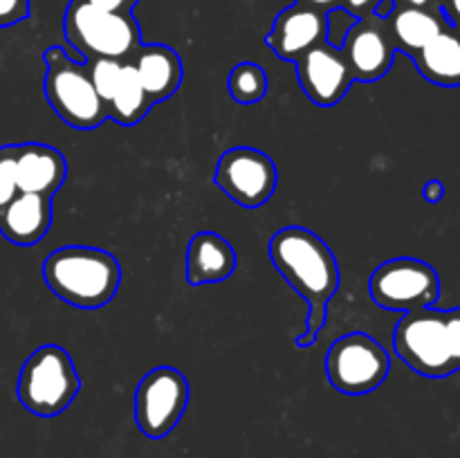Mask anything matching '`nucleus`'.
Returning <instances> with one entry per match:
<instances>
[{"instance_id": "obj_1", "label": "nucleus", "mask_w": 460, "mask_h": 458, "mask_svg": "<svg viewBox=\"0 0 460 458\" xmlns=\"http://www.w3.org/2000/svg\"><path fill=\"white\" fill-rule=\"evenodd\" d=\"M270 259L288 286L308 301V328L295 339L299 348L317 341L328 321V304L340 290V265L328 242L310 229L290 225L270 238Z\"/></svg>"}, {"instance_id": "obj_2", "label": "nucleus", "mask_w": 460, "mask_h": 458, "mask_svg": "<svg viewBox=\"0 0 460 458\" xmlns=\"http://www.w3.org/2000/svg\"><path fill=\"white\" fill-rule=\"evenodd\" d=\"M43 281L67 305L99 310L115 299L121 265L102 247H58L43 260Z\"/></svg>"}, {"instance_id": "obj_3", "label": "nucleus", "mask_w": 460, "mask_h": 458, "mask_svg": "<svg viewBox=\"0 0 460 458\" xmlns=\"http://www.w3.org/2000/svg\"><path fill=\"white\" fill-rule=\"evenodd\" d=\"M395 355L418 375L440 380L460 371V308L404 313L394 332Z\"/></svg>"}, {"instance_id": "obj_4", "label": "nucleus", "mask_w": 460, "mask_h": 458, "mask_svg": "<svg viewBox=\"0 0 460 458\" xmlns=\"http://www.w3.org/2000/svg\"><path fill=\"white\" fill-rule=\"evenodd\" d=\"M45 79L43 92L52 110L63 124L76 130L99 128L108 119V108L90 81L88 66L72 58L61 45H52L43 52Z\"/></svg>"}, {"instance_id": "obj_5", "label": "nucleus", "mask_w": 460, "mask_h": 458, "mask_svg": "<svg viewBox=\"0 0 460 458\" xmlns=\"http://www.w3.org/2000/svg\"><path fill=\"white\" fill-rule=\"evenodd\" d=\"M63 36L81 61L117 58L128 61L142 45V27L133 13H112L70 0L63 13Z\"/></svg>"}, {"instance_id": "obj_6", "label": "nucleus", "mask_w": 460, "mask_h": 458, "mask_svg": "<svg viewBox=\"0 0 460 458\" xmlns=\"http://www.w3.org/2000/svg\"><path fill=\"white\" fill-rule=\"evenodd\" d=\"M79 389L81 380L70 353L57 344H45L21 366L16 395L34 416L54 418L75 402Z\"/></svg>"}, {"instance_id": "obj_7", "label": "nucleus", "mask_w": 460, "mask_h": 458, "mask_svg": "<svg viewBox=\"0 0 460 458\" xmlns=\"http://www.w3.org/2000/svg\"><path fill=\"white\" fill-rule=\"evenodd\" d=\"M391 355L367 332H346L326 353V375L332 389L344 395H367L385 384Z\"/></svg>"}, {"instance_id": "obj_8", "label": "nucleus", "mask_w": 460, "mask_h": 458, "mask_svg": "<svg viewBox=\"0 0 460 458\" xmlns=\"http://www.w3.org/2000/svg\"><path fill=\"white\" fill-rule=\"evenodd\" d=\"M368 295L376 305L395 313L434 308L440 299V277L425 260L400 256L373 269Z\"/></svg>"}, {"instance_id": "obj_9", "label": "nucleus", "mask_w": 460, "mask_h": 458, "mask_svg": "<svg viewBox=\"0 0 460 458\" xmlns=\"http://www.w3.org/2000/svg\"><path fill=\"white\" fill-rule=\"evenodd\" d=\"M189 404V382L173 366H157L139 380L135 389L133 416L146 438H166L182 420Z\"/></svg>"}, {"instance_id": "obj_10", "label": "nucleus", "mask_w": 460, "mask_h": 458, "mask_svg": "<svg viewBox=\"0 0 460 458\" xmlns=\"http://www.w3.org/2000/svg\"><path fill=\"white\" fill-rule=\"evenodd\" d=\"M214 182L236 205L259 209L277 191L279 171L268 153L252 146H234L220 155Z\"/></svg>"}, {"instance_id": "obj_11", "label": "nucleus", "mask_w": 460, "mask_h": 458, "mask_svg": "<svg viewBox=\"0 0 460 458\" xmlns=\"http://www.w3.org/2000/svg\"><path fill=\"white\" fill-rule=\"evenodd\" d=\"M295 67L301 90L319 108L337 106L355 84L344 54L331 43H322L301 54Z\"/></svg>"}, {"instance_id": "obj_12", "label": "nucleus", "mask_w": 460, "mask_h": 458, "mask_svg": "<svg viewBox=\"0 0 460 458\" xmlns=\"http://www.w3.org/2000/svg\"><path fill=\"white\" fill-rule=\"evenodd\" d=\"M340 49L349 63L350 75L359 84H373L389 75L398 54L385 21L373 13L355 21Z\"/></svg>"}, {"instance_id": "obj_13", "label": "nucleus", "mask_w": 460, "mask_h": 458, "mask_svg": "<svg viewBox=\"0 0 460 458\" xmlns=\"http://www.w3.org/2000/svg\"><path fill=\"white\" fill-rule=\"evenodd\" d=\"M265 43L279 58L295 63L308 49L328 43L326 12L295 3L274 18Z\"/></svg>"}, {"instance_id": "obj_14", "label": "nucleus", "mask_w": 460, "mask_h": 458, "mask_svg": "<svg viewBox=\"0 0 460 458\" xmlns=\"http://www.w3.org/2000/svg\"><path fill=\"white\" fill-rule=\"evenodd\" d=\"M67 178V162L61 151L39 142L16 144L18 191L54 198Z\"/></svg>"}, {"instance_id": "obj_15", "label": "nucleus", "mask_w": 460, "mask_h": 458, "mask_svg": "<svg viewBox=\"0 0 460 458\" xmlns=\"http://www.w3.org/2000/svg\"><path fill=\"white\" fill-rule=\"evenodd\" d=\"M52 220V198L18 191L0 209V233L13 245H36L49 232Z\"/></svg>"}, {"instance_id": "obj_16", "label": "nucleus", "mask_w": 460, "mask_h": 458, "mask_svg": "<svg viewBox=\"0 0 460 458\" xmlns=\"http://www.w3.org/2000/svg\"><path fill=\"white\" fill-rule=\"evenodd\" d=\"M139 76V84L146 90L153 103H160L175 94L182 85L184 66L180 54L173 48L162 43L139 45L128 58Z\"/></svg>"}, {"instance_id": "obj_17", "label": "nucleus", "mask_w": 460, "mask_h": 458, "mask_svg": "<svg viewBox=\"0 0 460 458\" xmlns=\"http://www.w3.org/2000/svg\"><path fill=\"white\" fill-rule=\"evenodd\" d=\"M236 251L232 242L216 232H198L187 247V283L211 286L223 283L236 272Z\"/></svg>"}, {"instance_id": "obj_18", "label": "nucleus", "mask_w": 460, "mask_h": 458, "mask_svg": "<svg viewBox=\"0 0 460 458\" xmlns=\"http://www.w3.org/2000/svg\"><path fill=\"white\" fill-rule=\"evenodd\" d=\"M385 25L391 40H394L395 52L413 57L447 27V21H445L440 9L402 7V4H398L385 21Z\"/></svg>"}, {"instance_id": "obj_19", "label": "nucleus", "mask_w": 460, "mask_h": 458, "mask_svg": "<svg viewBox=\"0 0 460 458\" xmlns=\"http://www.w3.org/2000/svg\"><path fill=\"white\" fill-rule=\"evenodd\" d=\"M416 70L440 88H460V31L445 27L411 57Z\"/></svg>"}, {"instance_id": "obj_20", "label": "nucleus", "mask_w": 460, "mask_h": 458, "mask_svg": "<svg viewBox=\"0 0 460 458\" xmlns=\"http://www.w3.org/2000/svg\"><path fill=\"white\" fill-rule=\"evenodd\" d=\"M108 119L119 126H135L151 112L153 99L148 97L146 90L139 84V76L128 61L121 66V79L117 85L115 94L106 103Z\"/></svg>"}, {"instance_id": "obj_21", "label": "nucleus", "mask_w": 460, "mask_h": 458, "mask_svg": "<svg viewBox=\"0 0 460 458\" xmlns=\"http://www.w3.org/2000/svg\"><path fill=\"white\" fill-rule=\"evenodd\" d=\"M227 90L241 106H254L265 99L270 90L268 72L254 61H241L232 67L227 76Z\"/></svg>"}, {"instance_id": "obj_22", "label": "nucleus", "mask_w": 460, "mask_h": 458, "mask_svg": "<svg viewBox=\"0 0 460 458\" xmlns=\"http://www.w3.org/2000/svg\"><path fill=\"white\" fill-rule=\"evenodd\" d=\"M124 63L126 61H117V58H90V61H85L90 72V81H93L94 90L103 99V103L111 101L112 94H115Z\"/></svg>"}, {"instance_id": "obj_23", "label": "nucleus", "mask_w": 460, "mask_h": 458, "mask_svg": "<svg viewBox=\"0 0 460 458\" xmlns=\"http://www.w3.org/2000/svg\"><path fill=\"white\" fill-rule=\"evenodd\" d=\"M16 193V144H7V146H0V209Z\"/></svg>"}, {"instance_id": "obj_24", "label": "nucleus", "mask_w": 460, "mask_h": 458, "mask_svg": "<svg viewBox=\"0 0 460 458\" xmlns=\"http://www.w3.org/2000/svg\"><path fill=\"white\" fill-rule=\"evenodd\" d=\"M30 16V0H0V27L18 25Z\"/></svg>"}, {"instance_id": "obj_25", "label": "nucleus", "mask_w": 460, "mask_h": 458, "mask_svg": "<svg viewBox=\"0 0 460 458\" xmlns=\"http://www.w3.org/2000/svg\"><path fill=\"white\" fill-rule=\"evenodd\" d=\"M76 3L90 4V7L103 9V12H112V13H130L133 12L135 4L139 0H76Z\"/></svg>"}, {"instance_id": "obj_26", "label": "nucleus", "mask_w": 460, "mask_h": 458, "mask_svg": "<svg viewBox=\"0 0 460 458\" xmlns=\"http://www.w3.org/2000/svg\"><path fill=\"white\" fill-rule=\"evenodd\" d=\"M438 9L443 12L447 25L460 31V0H440Z\"/></svg>"}, {"instance_id": "obj_27", "label": "nucleus", "mask_w": 460, "mask_h": 458, "mask_svg": "<svg viewBox=\"0 0 460 458\" xmlns=\"http://www.w3.org/2000/svg\"><path fill=\"white\" fill-rule=\"evenodd\" d=\"M376 4H377V0H344V3H341V7H344L346 12L353 13L355 18H364V16H371Z\"/></svg>"}, {"instance_id": "obj_28", "label": "nucleus", "mask_w": 460, "mask_h": 458, "mask_svg": "<svg viewBox=\"0 0 460 458\" xmlns=\"http://www.w3.org/2000/svg\"><path fill=\"white\" fill-rule=\"evenodd\" d=\"M422 198H425L427 202H431V205H436V202H440L445 198V184L440 182V180H429V182L422 187Z\"/></svg>"}, {"instance_id": "obj_29", "label": "nucleus", "mask_w": 460, "mask_h": 458, "mask_svg": "<svg viewBox=\"0 0 460 458\" xmlns=\"http://www.w3.org/2000/svg\"><path fill=\"white\" fill-rule=\"evenodd\" d=\"M296 3L308 4V7H314V9H322V12H328V9L341 7L344 0H296Z\"/></svg>"}, {"instance_id": "obj_30", "label": "nucleus", "mask_w": 460, "mask_h": 458, "mask_svg": "<svg viewBox=\"0 0 460 458\" xmlns=\"http://www.w3.org/2000/svg\"><path fill=\"white\" fill-rule=\"evenodd\" d=\"M395 4H402V7H422V9H438L440 0H395Z\"/></svg>"}]
</instances>
